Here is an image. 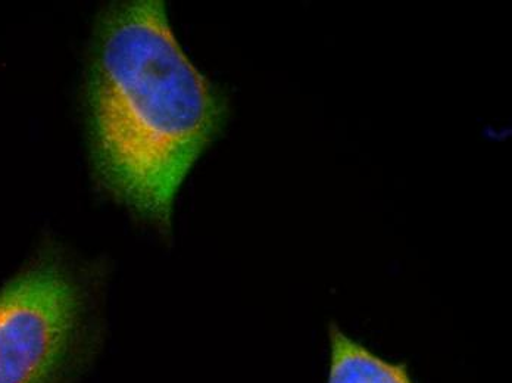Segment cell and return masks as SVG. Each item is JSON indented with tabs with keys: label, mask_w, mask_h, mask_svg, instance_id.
<instances>
[{
	"label": "cell",
	"mask_w": 512,
	"mask_h": 383,
	"mask_svg": "<svg viewBox=\"0 0 512 383\" xmlns=\"http://www.w3.org/2000/svg\"><path fill=\"white\" fill-rule=\"evenodd\" d=\"M84 104L102 191L170 232L181 186L223 133L230 110L223 90L180 45L164 2H120L102 12Z\"/></svg>",
	"instance_id": "1"
},
{
	"label": "cell",
	"mask_w": 512,
	"mask_h": 383,
	"mask_svg": "<svg viewBox=\"0 0 512 383\" xmlns=\"http://www.w3.org/2000/svg\"><path fill=\"white\" fill-rule=\"evenodd\" d=\"M86 285L48 252L0 289V383H67L90 341Z\"/></svg>",
	"instance_id": "2"
},
{
	"label": "cell",
	"mask_w": 512,
	"mask_h": 383,
	"mask_svg": "<svg viewBox=\"0 0 512 383\" xmlns=\"http://www.w3.org/2000/svg\"><path fill=\"white\" fill-rule=\"evenodd\" d=\"M330 367L327 383H415L405 363H393L373 353L361 342L346 335L339 326H330Z\"/></svg>",
	"instance_id": "3"
}]
</instances>
